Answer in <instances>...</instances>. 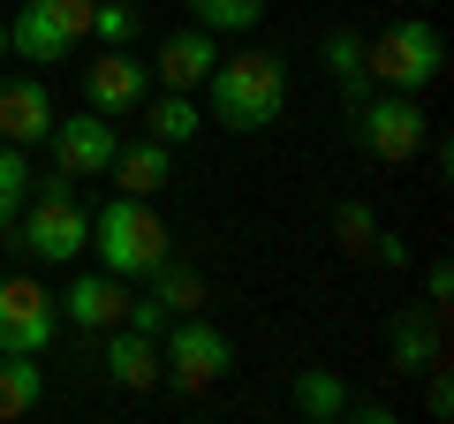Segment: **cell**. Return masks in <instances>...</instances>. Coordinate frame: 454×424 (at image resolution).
Returning a JSON list of instances; mask_svg holds the SVG:
<instances>
[{
    "label": "cell",
    "mask_w": 454,
    "mask_h": 424,
    "mask_svg": "<svg viewBox=\"0 0 454 424\" xmlns=\"http://www.w3.org/2000/svg\"><path fill=\"white\" fill-rule=\"evenodd\" d=\"M325 68H333V83H340V98H348V106H364V98L379 91V83H372V61H364V38H356V31H325Z\"/></svg>",
    "instance_id": "cell-20"
},
{
    "label": "cell",
    "mask_w": 454,
    "mask_h": 424,
    "mask_svg": "<svg viewBox=\"0 0 454 424\" xmlns=\"http://www.w3.org/2000/svg\"><path fill=\"white\" fill-rule=\"evenodd\" d=\"M152 295H160V310L167 318H182V310H205V273H197L190 258H175V250H167L160 265H152Z\"/></svg>",
    "instance_id": "cell-19"
},
{
    "label": "cell",
    "mask_w": 454,
    "mask_h": 424,
    "mask_svg": "<svg viewBox=\"0 0 454 424\" xmlns=\"http://www.w3.org/2000/svg\"><path fill=\"white\" fill-rule=\"evenodd\" d=\"M424 303H432V310H447V303H454V265H447V258L424 265Z\"/></svg>",
    "instance_id": "cell-29"
},
{
    "label": "cell",
    "mask_w": 454,
    "mask_h": 424,
    "mask_svg": "<svg viewBox=\"0 0 454 424\" xmlns=\"http://www.w3.org/2000/svg\"><path fill=\"white\" fill-rule=\"evenodd\" d=\"M372 235H379V212L364 205V197H348V205H333V243H340V250H364Z\"/></svg>",
    "instance_id": "cell-25"
},
{
    "label": "cell",
    "mask_w": 454,
    "mask_h": 424,
    "mask_svg": "<svg viewBox=\"0 0 454 424\" xmlns=\"http://www.w3.org/2000/svg\"><path fill=\"white\" fill-rule=\"evenodd\" d=\"M364 61H372L379 91L424 98L439 83V68H447V38L432 31V16H402V23H387L379 38H364Z\"/></svg>",
    "instance_id": "cell-5"
},
{
    "label": "cell",
    "mask_w": 454,
    "mask_h": 424,
    "mask_svg": "<svg viewBox=\"0 0 454 424\" xmlns=\"http://www.w3.org/2000/svg\"><path fill=\"white\" fill-rule=\"evenodd\" d=\"M53 334H61V303H53L31 273H0V349L46 357Z\"/></svg>",
    "instance_id": "cell-8"
},
{
    "label": "cell",
    "mask_w": 454,
    "mask_h": 424,
    "mask_svg": "<svg viewBox=\"0 0 454 424\" xmlns=\"http://www.w3.org/2000/svg\"><path fill=\"white\" fill-rule=\"evenodd\" d=\"M145 98H152V68L137 61L129 46H106L91 68H83V106H91V114L121 122V114H137Z\"/></svg>",
    "instance_id": "cell-9"
},
{
    "label": "cell",
    "mask_w": 454,
    "mask_h": 424,
    "mask_svg": "<svg viewBox=\"0 0 454 424\" xmlns=\"http://www.w3.org/2000/svg\"><path fill=\"white\" fill-rule=\"evenodd\" d=\"M288 409L303 424H348V379L325 364H303V372H288Z\"/></svg>",
    "instance_id": "cell-16"
},
{
    "label": "cell",
    "mask_w": 454,
    "mask_h": 424,
    "mask_svg": "<svg viewBox=\"0 0 454 424\" xmlns=\"http://www.w3.org/2000/svg\"><path fill=\"white\" fill-rule=\"evenodd\" d=\"M227 372H235V342L212 326L205 310H182V318H167V334H160V379L182 394V402L212 394Z\"/></svg>",
    "instance_id": "cell-4"
},
{
    "label": "cell",
    "mask_w": 454,
    "mask_h": 424,
    "mask_svg": "<svg viewBox=\"0 0 454 424\" xmlns=\"http://www.w3.org/2000/svg\"><path fill=\"white\" fill-rule=\"evenodd\" d=\"M121 326H137V334H152V342H160V334H167V310H160V295H129V310H121Z\"/></svg>",
    "instance_id": "cell-26"
},
{
    "label": "cell",
    "mask_w": 454,
    "mask_h": 424,
    "mask_svg": "<svg viewBox=\"0 0 454 424\" xmlns=\"http://www.w3.org/2000/svg\"><path fill=\"white\" fill-rule=\"evenodd\" d=\"M348 122H356V152L379 167H409L424 152V137H432V122H424V106L409 91H372L364 106H348Z\"/></svg>",
    "instance_id": "cell-6"
},
{
    "label": "cell",
    "mask_w": 454,
    "mask_h": 424,
    "mask_svg": "<svg viewBox=\"0 0 454 424\" xmlns=\"http://www.w3.org/2000/svg\"><path fill=\"white\" fill-rule=\"evenodd\" d=\"M121 310H129V280H114V273H76L61 295V318L76 334H106L121 326Z\"/></svg>",
    "instance_id": "cell-12"
},
{
    "label": "cell",
    "mask_w": 454,
    "mask_h": 424,
    "mask_svg": "<svg viewBox=\"0 0 454 424\" xmlns=\"http://www.w3.org/2000/svg\"><path fill=\"white\" fill-rule=\"evenodd\" d=\"M424 417H432V424H447V417H454V379L439 372V364L424 372Z\"/></svg>",
    "instance_id": "cell-27"
},
{
    "label": "cell",
    "mask_w": 454,
    "mask_h": 424,
    "mask_svg": "<svg viewBox=\"0 0 454 424\" xmlns=\"http://www.w3.org/2000/svg\"><path fill=\"white\" fill-rule=\"evenodd\" d=\"M83 38L76 31H61V16H53V8H16V23H8V53H23V61L31 68H61L68 53H76Z\"/></svg>",
    "instance_id": "cell-14"
},
{
    "label": "cell",
    "mask_w": 454,
    "mask_h": 424,
    "mask_svg": "<svg viewBox=\"0 0 454 424\" xmlns=\"http://www.w3.org/2000/svg\"><path fill=\"white\" fill-rule=\"evenodd\" d=\"M167 160H175V145H160V137H121V152H114V190H129V197H160L167 190Z\"/></svg>",
    "instance_id": "cell-17"
},
{
    "label": "cell",
    "mask_w": 454,
    "mask_h": 424,
    "mask_svg": "<svg viewBox=\"0 0 454 424\" xmlns=\"http://www.w3.org/2000/svg\"><path fill=\"white\" fill-rule=\"evenodd\" d=\"M53 91H46V76H0V145H46V130H53Z\"/></svg>",
    "instance_id": "cell-10"
},
{
    "label": "cell",
    "mask_w": 454,
    "mask_h": 424,
    "mask_svg": "<svg viewBox=\"0 0 454 424\" xmlns=\"http://www.w3.org/2000/svg\"><path fill=\"white\" fill-rule=\"evenodd\" d=\"M38 402H46V364L23 357V349H0V424L31 417Z\"/></svg>",
    "instance_id": "cell-18"
},
{
    "label": "cell",
    "mask_w": 454,
    "mask_h": 424,
    "mask_svg": "<svg viewBox=\"0 0 454 424\" xmlns=\"http://www.w3.org/2000/svg\"><path fill=\"white\" fill-rule=\"evenodd\" d=\"M387 364L402 379H424L439 364V310L424 303V310H394L387 318Z\"/></svg>",
    "instance_id": "cell-13"
},
{
    "label": "cell",
    "mask_w": 454,
    "mask_h": 424,
    "mask_svg": "<svg viewBox=\"0 0 454 424\" xmlns=\"http://www.w3.org/2000/svg\"><path fill=\"white\" fill-rule=\"evenodd\" d=\"M121 8H145V0H121Z\"/></svg>",
    "instance_id": "cell-31"
},
{
    "label": "cell",
    "mask_w": 454,
    "mask_h": 424,
    "mask_svg": "<svg viewBox=\"0 0 454 424\" xmlns=\"http://www.w3.org/2000/svg\"><path fill=\"white\" fill-rule=\"evenodd\" d=\"M106 379L121 394H152L160 387V342L137 326H106Z\"/></svg>",
    "instance_id": "cell-15"
},
{
    "label": "cell",
    "mask_w": 454,
    "mask_h": 424,
    "mask_svg": "<svg viewBox=\"0 0 454 424\" xmlns=\"http://www.w3.org/2000/svg\"><path fill=\"white\" fill-rule=\"evenodd\" d=\"M417 8H439V0H417Z\"/></svg>",
    "instance_id": "cell-32"
},
{
    "label": "cell",
    "mask_w": 454,
    "mask_h": 424,
    "mask_svg": "<svg viewBox=\"0 0 454 424\" xmlns=\"http://www.w3.org/2000/svg\"><path fill=\"white\" fill-rule=\"evenodd\" d=\"M46 152H53V175H68V182H106V167H114V152H121V130H114L106 114H53V130H46Z\"/></svg>",
    "instance_id": "cell-7"
},
{
    "label": "cell",
    "mask_w": 454,
    "mask_h": 424,
    "mask_svg": "<svg viewBox=\"0 0 454 424\" xmlns=\"http://www.w3.org/2000/svg\"><path fill=\"white\" fill-rule=\"evenodd\" d=\"M91 38H98V46H137V8H121V0H91Z\"/></svg>",
    "instance_id": "cell-24"
},
{
    "label": "cell",
    "mask_w": 454,
    "mask_h": 424,
    "mask_svg": "<svg viewBox=\"0 0 454 424\" xmlns=\"http://www.w3.org/2000/svg\"><path fill=\"white\" fill-rule=\"evenodd\" d=\"M212 61H220V38L212 31H167L160 46H152V76L167 83V91H197V83L212 76Z\"/></svg>",
    "instance_id": "cell-11"
},
{
    "label": "cell",
    "mask_w": 454,
    "mask_h": 424,
    "mask_svg": "<svg viewBox=\"0 0 454 424\" xmlns=\"http://www.w3.org/2000/svg\"><path fill=\"white\" fill-rule=\"evenodd\" d=\"M190 23L212 38H243L265 23V0H190Z\"/></svg>",
    "instance_id": "cell-22"
},
{
    "label": "cell",
    "mask_w": 454,
    "mask_h": 424,
    "mask_svg": "<svg viewBox=\"0 0 454 424\" xmlns=\"http://www.w3.org/2000/svg\"><path fill=\"white\" fill-rule=\"evenodd\" d=\"M364 258H372V265H387V273H402V265H409V243H402V235H387V228H379L372 243H364Z\"/></svg>",
    "instance_id": "cell-28"
},
{
    "label": "cell",
    "mask_w": 454,
    "mask_h": 424,
    "mask_svg": "<svg viewBox=\"0 0 454 424\" xmlns=\"http://www.w3.org/2000/svg\"><path fill=\"white\" fill-rule=\"evenodd\" d=\"M197 122H205L197 91H160V98H145V137H160V145H190Z\"/></svg>",
    "instance_id": "cell-21"
},
{
    "label": "cell",
    "mask_w": 454,
    "mask_h": 424,
    "mask_svg": "<svg viewBox=\"0 0 454 424\" xmlns=\"http://www.w3.org/2000/svg\"><path fill=\"white\" fill-rule=\"evenodd\" d=\"M0 61H8V23H0Z\"/></svg>",
    "instance_id": "cell-30"
},
{
    "label": "cell",
    "mask_w": 454,
    "mask_h": 424,
    "mask_svg": "<svg viewBox=\"0 0 454 424\" xmlns=\"http://www.w3.org/2000/svg\"><path fill=\"white\" fill-rule=\"evenodd\" d=\"M197 91H205V114L220 122V130H235V137L273 130V122L288 114V53H273V46L220 53Z\"/></svg>",
    "instance_id": "cell-1"
},
{
    "label": "cell",
    "mask_w": 454,
    "mask_h": 424,
    "mask_svg": "<svg viewBox=\"0 0 454 424\" xmlns=\"http://www.w3.org/2000/svg\"><path fill=\"white\" fill-rule=\"evenodd\" d=\"M23 243V258L38 265H76L83 250H91V212L76 205V182L68 175H46L31 182V205L16 212V228H8Z\"/></svg>",
    "instance_id": "cell-3"
},
{
    "label": "cell",
    "mask_w": 454,
    "mask_h": 424,
    "mask_svg": "<svg viewBox=\"0 0 454 424\" xmlns=\"http://www.w3.org/2000/svg\"><path fill=\"white\" fill-rule=\"evenodd\" d=\"M31 152H23V145H0V235H8V228H16V212L23 205H31Z\"/></svg>",
    "instance_id": "cell-23"
},
{
    "label": "cell",
    "mask_w": 454,
    "mask_h": 424,
    "mask_svg": "<svg viewBox=\"0 0 454 424\" xmlns=\"http://www.w3.org/2000/svg\"><path fill=\"white\" fill-rule=\"evenodd\" d=\"M91 250H98V273H114V280H145L152 265L175 250V235H167V220L152 212V197L114 190L106 205L91 212Z\"/></svg>",
    "instance_id": "cell-2"
}]
</instances>
